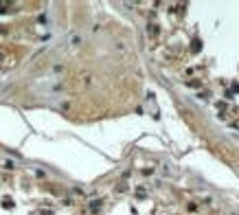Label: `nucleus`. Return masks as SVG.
<instances>
[{
	"label": "nucleus",
	"mask_w": 239,
	"mask_h": 215,
	"mask_svg": "<svg viewBox=\"0 0 239 215\" xmlns=\"http://www.w3.org/2000/svg\"><path fill=\"white\" fill-rule=\"evenodd\" d=\"M147 33H149V35H156V24H149V29H147Z\"/></svg>",
	"instance_id": "1"
}]
</instances>
